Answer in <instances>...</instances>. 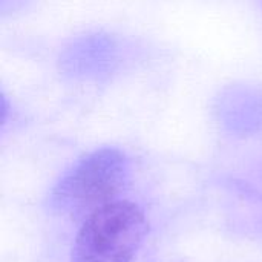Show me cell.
<instances>
[{
  "mask_svg": "<svg viewBox=\"0 0 262 262\" xmlns=\"http://www.w3.org/2000/svg\"><path fill=\"white\" fill-rule=\"evenodd\" d=\"M130 163L115 147L97 149L80 158L52 187L48 204L55 213L86 218L112 203L127 186Z\"/></svg>",
  "mask_w": 262,
  "mask_h": 262,
  "instance_id": "1",
  "label": "cell"
},
{
  "mask_svg": "<svg viewBox=\"0 0 262 262\" xmlns=\"http://www.w3.org/2000/svg\"><path fill=\"white\" fill-rule=\"evenodd\" d=\"M147 232L144 212L132 201L115 200L84 218L71 262H132Z\"/></svg>",
  "mask_w": 262,
  "mask_h": 262,
  "instance_id": "2",
  "label": "cell"
}]
</instances>
